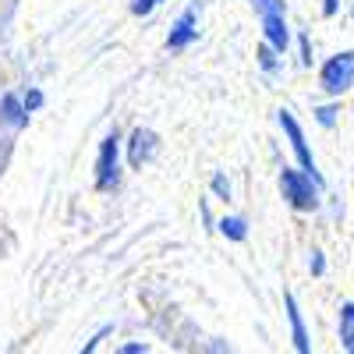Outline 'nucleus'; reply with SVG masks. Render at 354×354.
Instances as JSON below:
<instances>
[{
  "instance_id": "obj_15",
  "label": "nucleus",
  "mask_w": 354,
  "mask_h": 354,
  "mask_svg": "<svg viewBox=\"0 0 354 354\" xmlns=\"http://www.w3.org/2000/svg\"><path fill=\"white\" fill-rule=\"evenodd\" d=\"M248 8H252L255 21H262V18H277V15H287V0H248Z\"/></svg>"
},
{
  "instance_id": "obj_16",
  "label": "nucleus",
  "mask_w": 354,
  "mask_h": 354,
  "mask_svg": "<svg viewBox=\"0 0 354 354\" xmlns=\"http://www.w3.org/2000/svg\"><path fill=\"white\" fill-rule=\"evenodd\" d=\"M18 93H21V103H25V110H28V113H39V110L46 106V93H43V85H21Z\"/></svg>"
},
{
  "instance_id": "obj_6",
  "label": "nucleus",
  "mask_w": 354,
  "mask_h": 354,
  "mask_svg": "<svg viewBox=\"0 0 354 354\" xmlns=\"http://www.w3.org/2000/svg\"><path fill=\"white\" fill-rule=\"evenodd\" d=\"M198 18H202V0H188L185 11H177L167 25L163 50L167 53H185L198 43Z\"/></svg>"
},
{
  "instance_id": "obj_19",
  "label": "nucleus",
  "mask_w": 354,
  "mask_h": 354,
  "mask_svg": "<svg viewBox=\"0 0 354 354\" xmlns=\"http://www.w3.org/2000/svg\"><path fill=\"white\" fill-rule=\"evenodd\" d=\"M326 270H330V262H326V252H322L319 245L308 252V273H312V280H319V277H326Z\"/></svg>"
},
{
  "instance_id": "obj_26",
  "label": "nucleus",
  "mask_w": 354,
  "mask_h": 354,
  "mask_svg": "<svg viewBox=\"0 0 354 354\" xmlns=\"http://www.w3.org/2000/svg\"><path fill=\"white\" fill-rule=\"evenodd\" d=\"M351 18H354V0H351Z\"/></svg>"
},
{
  "instance_id": "obj_23",
  "label": "nucleus",
  "mask_w": 354,
  "mask_h": 354,
  "mask_svg": "<svg viewBox=\"0 0 354 354\" xmlns=\"http://www.w3.org/2000/svg\"><path fill=\"white\" fill-rule=\"evenodd\" d=\"M344 4H347V0H319V15L322 18H337Z\"/></svg>"
},
{
  "instance_id": "obj_18",
  "label": "nucleus",
  "mask_w": 354,
  "mask_h": 354,
  "mask_svg": "<svg viewBox=\"0 0 354 354\" xmlns=\"http://www.w3.org/2000/svg\"><path fill=\"white\" fill-rule=\"evenodd\" d=\"M163 4L167 0H128V11H131V18H153Z\"/></svg>"
},
{
  "instance_id": "obj_3",
  "label": "nucleus",
  "mask_w": 354,
  "mask_h": 354,
  "mask_svg": "<svg viewBox=\"0 0 354 354\" xmlns=\"http://www.w3.org/2000/svg\"><path fill=\"white\" fill-rule=\"evenodd\" d=\"M277 124H280V135H283L287 149H290V156H294V167L305 170L315 185L326 188V177H322V170H319V160H315L312 145H308V135H305V124L298 121V113H294L290 106H280V110H277Z\"/></svg>"
},
{
  "instance_id": "obj_5",
  "label": "nucleus",
  "mask_w": 354,
  "mask_h": 354,
  "mask_svg": "<svg viewBox=\"0 0 354 354\" xmlns=\"http://www.w3.org/2000/svg\"><path fill=\"white\" fill-rule=\"evenodd\" d=\"M163 153V138L156 128L149 124H135L131 131H124V163L128 170H145L153 167Z\"/></svg>"
},
{
  "instance_id": "obj_14",
  "label": "nucleus",
  "mask_w": 354,
  "mask_h": 354,
  "mask_svg": "<svg viewBox=\"0 0 354 354\" xmlns=\"http://www.w3.org/2000/svg\"><path fill=\"white\" fill-rule=\"evenodd\" d=\"M294 53H298V64L305 68V71H312V68H319V57H315V39H312V32H298V39H294Z\"/></svg>"
},
{
  "instance_id": "obj_4",
  "label": "nucleus",
  "mask_w": 354,
  "mask_h": 354,
  "mask_svg": "<svg viewBox=\"0 0 354 354\" xmlns=\"http://www.w3.org/2000/svg\"><path fill=\"white\" fill-rule=\"evenodd\" d=\"M315 88L326 100H344L354 93V50H337L315 68Z\"/></svg>"
},
{
  "instance_id": "obj_9",
  "label": "nucleus",
  "mask_w": 354,
  "mask_h": 354,
  "mask_svg": "<svg viewBox=\"0 0 354 354\" xmlns=\"http://www.w3.org/2000/svg\"><path fill=\"white\" fill-rule=\"evenodd\" d=\"M259 39L270 43L277 53L287 57V53L294 50V39H298V32L290 28L287 15H277V18H262V21H259Z\"/></svg>"
},
{
  "instance_id": "obj_1",
  "label": "nucleus",
  "mask_w": 354,
  "mask_h": 354,
  "mask_svg": "<svg viewBox=\"0 0 354 354\" xmlns=\"http://www.w3.org/2000/svg\"><path fill=\"white\" fill-rule=\"evenodd\" d=\"M124 131L121 128H106L103 138L96 142V160H93V188L100 195H117L124 185Z\"/></svg>"
},
{
  "instance_id": "obj_25",
  "label": "nucleus",
  "mask_w": 354,
  "mask_h": 354,
  "mask_svg": "<svg viewBox=\"0 0 354 354\" xmlns=\"http://www.w3.org/2000/svg\"><path fill=\"white\" fill-rule=\"evenodd\" d=\"M340 347L344 354H354V330H340Z\"/></svg>"
},
{
  "instance_id": "obj_17",
  "label": "nucleus",
  "mask_w": 354,
  "mask_h": 354,
  "mask_svg": "<svg viewBox=\"0 0 354 354\" xmlns=\"http://www.w3.org/2000/svg\"><path fill=\"white\" fill-rule=\"evenodd\" d=\"M110 333H113V322H103V326H100V330H96L93 337H88V340H85V344H82V347H78L75 354H96V351L103 347V340H106Z\"/></svg>"
},
{
  "instance_id": "obj_10",
  "label": "nucleus",
  "mask_w": 354,
  "mask_h": 354,
  "mask_svg": "<svg viewBox=\"0 0 354 354\" xmlns=\"http://www.w3.org/2000/svg\"><path fill=\"white\" fill-rule=\"evenodd\" d=\"M255 68L270 78V82H277V78H283V71H287V57L277 53L270 43L259 39V46H255Z\"/></svg>"
},
{
  "instance_id": "obj_8",
  "label": "nucleus",
  "mask_w": 354,
  "mask_h": 354,
  "mask_svg": "<svg viewBox=\"0 0 354 354\" xmlns=\"http://www.w3.org/2000/svg\"><path fill=\"white\" fill-rule=\"evenodd\" d=\"M32 121V113L25 110L21 103V93L18 88H4L0 93V131H11V135H21Z\"/></svg>"
},
{
  "instance_id": "obj_21",
  "label": "nucleus",
  "mask_w": 354,
  "mask_h": 354,
  "mask_svg": "<svg viewBox=\"0 0 354 354\" xmlns=\"http://www.w3.org/2000/svg\"><path fill=\"white\" fill-rule=\"evenodd\" d=\"M198 220H202V227L209 230V234H216V220H220V216H213V198H209V195L198 198Z\"/></svg>"
},
{
  "instance_id": "obj_11",
  "label": "nucleus",
  "mask_w": 354,
  "mask_h": 354,
  "mask_svg": "<svg viewBox=\"0 0 354 354\" xmlns=\"http://www.w3.org/2000/svg\"><path fill=\"white\" fill-rule=\"evenodd\" d=\"M216 234H220L223 241H230V245H245L248 234H252L248 216H241V213H223V216L216 220Z\"/></svg>"
},
{
  "instance_id": "obj_20",
  "label": "nucleus",
  "mask_w": 354,
  "mask_h": 354,
  "mask_svg": "<svg viewBox=\"0 0 354 354\" xmlns=\"http://www.w3.org/2000/svg\"><path fill=\"white\" fill-rule=\"evenodd\" d=\"M15 138L11 131H0V177H4V170L11 167V156H15Z\"/></svg>"
},
{
  "instance_id": "obj_24",
  "label": "nucleus",
  "mask_w": 354,
  "mask_h": 354,
  "mask_svg": "<svg viewBox=\"0 0 354 354\" xmlns=\"http://www.w3.org/2000/svg\"><path fill=\"white\" fill-rule=\"evenodd\" d=\"M117 354H149V344L145 340H128V344L117 347Z\"/></svg>"
},
{
  "instance_id": "obj_7",
  "label": "nucleus",
  "mask_w": 354,
  "mask_h": 354,
  "mask_svg": "<svg viewBox=\"0 0 354 354\" xmlns=\"http://www.w3.org/2000/svg\"><path fill=\"white\" fill-rule=\"evenodd\" d=\"M283 319H287V337H290L294 354H312V333H308L301 301L294 290H283Z\"/></svg>"
},
{
  "instance_id": "obj_13",
  "label": "nucleus",
  "mask_w": 354,
  "mask_h": 354,
  "mask_svg": "<svg viewBox=\"0 0 354 354\" xmlns=\"http://www.w3.org/2000/svg\"><path fill=\"white\" fill-rule=\"evenodd\" d=\"M312 121L322 128V131H333L340 124V100H322L312 106Z\"/></svg>"
},
{
  "instance_id": "obj_2",
  "label": "nucleus",
  "mask_w": 354,
  "mask_h": 354,
  "mask_svg": "<svg viewBox=\"0 0 354 354\" xmlns=\"http://www.w3.org/2000/svg\"><path fill=\"white\" fill-rule=\"evenodd\" d=\"M277 192L283 198V205L298 216H315L326 205V188L315 185L305 170H298L294 163H280L277 170Z\"/></svg>"
},
{
  "instance_id": "obj_12",
  "label": "nucleus",
  "mask_w": 354,
  "mask_h": 354,
  "mask_svg": "<svg viewBox=\"0 0 354 354\" xmlns=\"http://www.w3.org/2000/svg\"><path fill=\"white\" fill-rule=\"evenodd\" d=\"M205 195H209L213 202L230 205V202H234V181H230V174H227V170H213V174H209V188H205Z\"/></svg>"
},
{
  "instance_id": "obj_22",
  "label": "nucleus",
  "mask_w": 354,
  "mask_h": 354,
  "mask_svg": "<svg viewBox=\"0 0 354 354\" xmlns=\"http://www.w3.org/2000/svg\"><path fill=\"white\" fill-rule=\"evenodd\" d=\"M337 330H354V301H340L337 308Z\"/></svg>"
}]
</instances>
